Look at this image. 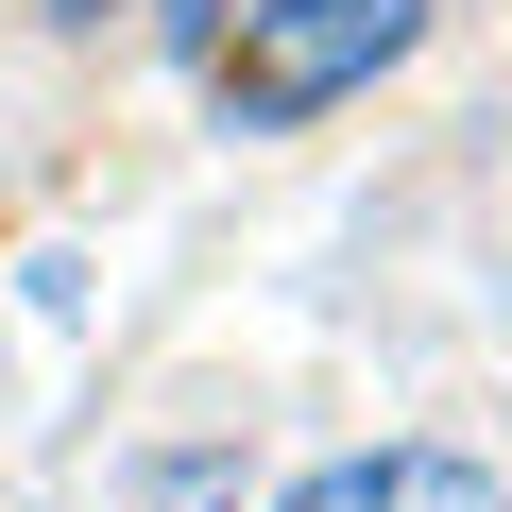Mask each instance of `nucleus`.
<instances>
[{"label":"nucleus","mask_w":512,"mask_h":512,"mask_svg":"<svg viewBox=\"0 0 512 512\" xmlns=\"http://www.w3.org/2000/svg\"><path fill=\"white\" fill-rule=\"evenodd\" d=\"M410 35H427V0H256L239 52H222V120H239V137L325 120V103H359Z\"/></svg>","instance_id":"f257e3e1"},{"label":"nucleus","mask_w":512,"mask_h":512,"mask_svg":"<svg viewBox=\"0 0 512 512\" xmlns=\"http://www.w3.org/2000/svg\"><path fill=\"white\" fill-rule=\"evenodd\" d=\"M274 512H495V478H478L461 444H376V461H325V478H291Z\"/></svg>","instance_id":"f03ea898"},{"label":"nucleus","mask_w":512,"mask_h":512,"mask_svg":"<svg viewBox=\"0 0 512 512\" xmlns=\"http://www.w3.org/2000/svg\"><path fill=\"white\" fill-rule=\"evenodd\" d=\"M69 18H103V0H69Z\"/></svg>","instance_id":"7ed1b4c3"}]
</instances>
